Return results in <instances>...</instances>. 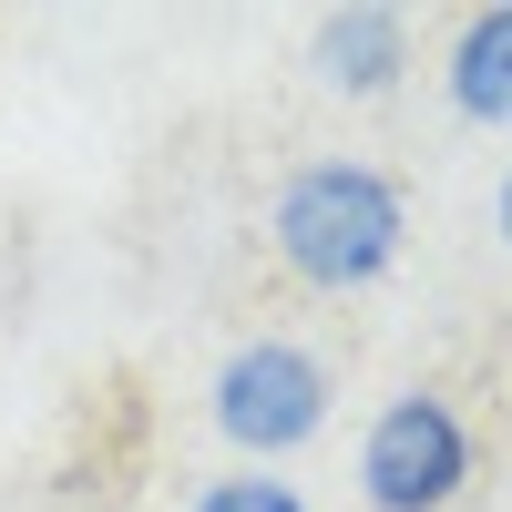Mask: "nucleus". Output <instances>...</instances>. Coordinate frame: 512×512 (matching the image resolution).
I'll return each mask as SVG.
<instances>
[{
  "mask_svg": "<svg viewBox=\"0 0 512 512\" xmlns=\"http://www.w3.org/2000/svg\"><path fill=\"white\" fill-rule=\"evenodd\" d=\"M400 236H410V195H400V175L349 164V154L297 164V175L277 185V205H267L277 267H287L297 287H318V297L379 287V277L400 267Z\"/></svg>",
  "mask_w": 512,
  "mask_h": 512,
  "instance_id": "obj_1",
  "label": "nucleus"
},
{
  "mask_svg": "<svg viewBox=\"0 0 512 512\" xmlns=\"http://www.w3.org/2000/svg\"><path fill=\"white\" fill-rule=\"evenodd\" d=\"M205 410H216V431L246 461H277L297 441H318V420H328V359L308 349V338H236V349L216 359Z\"/></svg>",
  "mask_w": 512,
  "mask_h": 512,
  "instance_id": "obj_2",
  "label": "nucleus"
},
{
  "mask_svg": "<svg viewBox=\"0 0 512 512\" xmlns=\"http://www.w3.org/2000/svg\"><path fill=\"white\" fill-rule=\"evenodd\" d=\"M461 492H472V420L441 390L379 400L369 441H359V502L369 512H451Z\"/></svg>",
  "mask_w": 512,
  "mask_h": 512,
  "instance_id": "obj_3",
  "label": "nucleus"
},
{
  "mask_svg": "<svg viewBox=\"0 0 512 512\" xmlns=\"http://www.w3.org/2000/svg\"><path fill=\"white\" fill-rule=\"evenodd\" d=\"M308 72L328 82L338 103L400 93V72H410V11H390V0H349V11H328L308 31Z\"/></svg>",
  "mask_w": 512,
  "mask_h": 512,
  "instance_id": "obj_4",
  "label": "nucleus"
},
{
  "mask_svg": "<svg viewBox=\"0 0 512 512\" xmlns=\"http://www.w3.org/2000/svg\"><path fill=\"white\" fill-rule=\"evenodd\" d=\"M441 93L461 123H512V0H482V11L451 21V52H441Z\"/></svg>",
  "mask_w": 512,
  "mask_h": 512,
  "instance_id": "obj_5",
  "label": "nucleus"
},
{
  "mask_svg": "<svg viewBox=\"0 0 512 512\" xmlns=\"http://www.w3.org/2000/svg\"><path fill=\"white\" fill-rule=\"evenodd\" d=\"M195 512H308L297 502V482H267V472H226V482H205Z\"/></svg>",
  "mask_w": 512,
  "mask_h": 512,
  "instance_id": "obj_6",
  "label": "nucleus"
},
{
  "mask_svg": "<svg viewBox=\"0 0 512 512\" xmlns=\"http://www.w3.org/2000/svg\"><path fill=\"white\" fill-rule=\"evenodd\" d=\"M502 246H512V175H502Z\"/></svg>",
  "mask_w": 512,
  "mask_h": 512,
  "instance_id": "obj_7",
  "label": "nucleus"
}]
</instances>
